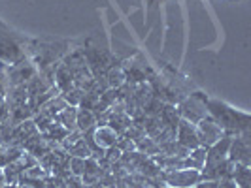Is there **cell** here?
I'll return each mask as SVG.
<instances>
[{
    "label": "cell",
    "instance_id": "6da1fadb",
    "mask_svg": "<svg viewBox=\"0 0 251 188\" xmlns=\"http://www.w3.org/2000/svg\"><path fill=\"white\" fill-rule=\"evenodd\" d=\"M208 115L219 125L225 136H248L251 119L248 113L238 111L219 100H208Z\"/></svg>",
    "mask_w": 251,
    "mask_h": 188
},
{
    "label": "cell",
    "instance_id": "9c48e42d",
    "mask_svg": "<svg viewBox=\"0 0 251 188\" xmlns=\"http://www.w3.org/2000/svg\"><path fill=\"white\" fill-rule=\"evenodd\" d=\"M250 134L248 136H234L230 139V147H228V160L242 166H250L251 164V145H250Z\"/></svg>",
    "mask_w": 251,
    "mask_h": 188
},
{
    "label": "cell",
    "instance_id": "9a60e30c",
    "mask_svg": "<svg viewBox=\"0 0 251 188\" xmlns=\"http://www.w3.org/2000/svg\"><path fill=\"white\" fill-rule=\"evenodd\" d=\"M104 81H106V87L108 88H119L125 85L126 77H125V70H123V66L121 64H115L112 66L106 75H104Z\"/></svg>",
    "mask_w": 251,
    "mask_h": 188
},
{
    "label": "cell",
    "instance_id": "52a82bcc",
    "mask_svg": "<svg viewBox=\"0 0 251 188\" xmlns=\"http://www.w3.org/2000/svg\"><path fill=\"white\" fill-rule=\"evenodd\" d=\"M195 126H197V136H199V143H201L202 149L212 147L214 143H217L219 139L225 136V132L219 128V125L215 123L210 115L204 117L202 121H199Z\"/></svg>",
    "mask_w": 251,
    "mask_h": 188
},
{
    "label": "cell",
    "instance_id": "44dd1931",
    "mask_svg": "<svg viewBox=\"0 0 251 188\" xmlns=\"http://www.w3.org/2000/svg\"><path fill=\"white\" fill-rule=\"evenodd\" d=\"M68 154H70V156H79V158H89V156H91V150H89V147L85 145L83 138H81V139H77L74 145L68 149Z\"/></svg>",
    "mask_w": 251,
    "mask_h": 188
},
{
    "label": "cell",
    "instance_id": "4316f807",
    "mask_svg": "<svg viewBox=\"0 0 251 188\" xmlns=\"http://www.w3.org/2000/svg\"><path fill=\"white\" fill-rule=\"evenodd\" d=\"M6 187V181H4V175H2V167H0V188Z\"/></svg>",
    "mask_w": 251,
    "mask_h": 188
},
{
    "label": "cell",
    "instance_id": "ac0fdd59",
    "mask_svg": "<svg viewBox=\"0 0 251 188\" xmlns=\"http://www.w3.org/2000/svg\"><path fill=\"white\" fill-rule=\"evenodd\" d=\"M230 179L236 183V187H238V188H250V185H251V169H250V166L236 164Z\"/></svg>",
    "mask_w": 251,
    "mask_h": 188
},
{
    "label": "cell",
    "instance_id": "2e32d148",
    "mask_svg": "<svg viewBox=\"0 0 251 188\" xmlns=\"http://www.w3.org/2000/svg\"><path fill=\"white\" fill-rule=\"evenodd\" d=\"M75 113H77V107H74V105H66L63 111L55 117V123L63 126L66 132H74L75 130Z\"/></svg>",
    "mask_w": 251,
    "mask_h": 188
},
{
    "label": "cell",
    "instance_id": "e0dca14e",
    "mask_svg": "<svg viewBox=\"0 0 251 188\" xmlns=\"http://www.w3.org/2000/svg\"><path fill=\"white\" fill-rule=\"evenodd\" d=\"M204 160H206V149L197 147V149L189 150V154L181 160V164L187 169H199L201 171L202 166H204Z\"/></svg>",
    "mask_w": 251,
    "mask_h": 188
},
{
    "label": "cell",
    "instance_id": "484cf974",
    "mask_svg": "<svg viewBox=\"0 0 251 188\" xmlns=\"http://www.w3.org/2000/svg\"><path fill=\"white\" fill-rule=\"evenodd\" d=\"M217 187V181H199L193 188H215Z\"/></svg>",
    "mask_w": 251,
    "mask_h": 188
},
{
    "label": "cell",
    "instance_id": "3957f363",
    "mask_svg": "<svg viewBox=\"0 0 251 188\" xmlns=\"http://www.w3.org/2000/svg\"><path fill=\"white\" fill-rule=\"evenodd\" d=\"M26 43H28L26 38L15 34L6 25L0 23V63L6 66H13L28 59Z\"/></svg>",
    "mask_w": 251,
    "mask_h": 188
},
{
    "label": "cell",
    "instance_id": "7402d4cb",
    "mask_svg": "<svg viewBox=\"0 0 251 188\" xmlns=\"http://www.w3.org/2000/svg\"><path fill=\"white\" fill-rule=\"evenodd\" d=\"M68 169H70V175L72 177H81L83 169H85V158L70 156V160H68Z\"/></svg>",
    "mask_w": 251,
    "mask_h": 188
},
{
    "label": "cell",
    "instance_id": "8992f818",
    "mask_svg": "<svg viewBox=\"0 0 251 188\" xmlns=\"http://www.w3.org/2000/svg\"><path fill=\"white\" fill-rule=\"evenodd\" d=\"M161 179H163L164 187L193 188L201 181V171L179 167V169H172V171H161Z\"/></svg>",
    "mask_w": 251,
    "mask_h": 188
},
{
    "label": "cell",
    "instance_id": "4fadbf2b",
    "mask_svg": "<svg viewBox=\"0 0 251 188\" xmlns=\"http://www.w3.org/2000/svg\"><path fill=\"white\" fill-rule=\"evenodd\" d=\"M102 175V169L100 166H99V160L97 158H93V156H89L85 158V169H83V173H81V181H83V185L87 187V185H93V183H97Z\"/></svg>",
    "mask_w": 251,
    "mask_h": 188
},
{
    "label": "cell",
    "instance_id": "603a6c76",
    "mask_svg": "<svg viewBox=\"0 0 251 188\" xmlns=\"http://www.w3.org/2000/svg\"><path fill=\"white\" fill-rule=\"evenodd\" d=\"M115 147L121 150V152H132V150H136L134 141H132V139H128V138H123V136H119L117 143H115Z\"/></svg>",
    "mask_w": 251,
    "mask_h": 188
},
{
    "label": "cell",
    "instance_id": "277c9868",
    "mask_svg": "<svg viewBox=\"0 0 251 188\" xmlns=\"http://www.w3.org/2000/svg\"><path fill=\"white\" fill-rule=\"evenodd\" d=\"M176 109L179 119L187 121L191 125H197L204 117H208V98L202 92H193L177 104Z\"/></svg>",
    "mask_w": 251,
    "mask_h": 188
},
{
    "label": "cell",
    "instance_id": "83f0119b",
    "mask_svg": "<svg viewBox=\"0 0 251 188\" xmlns=\"http://www.w3.org/2000/svg\"><path fill=\"white\" fill-rule=\"evenodd\" d=\"M163 188H174V187H163Z\"/></svg>",
    "mask_w": 251,
    "mask_h": 188
},
{
    "label": "cell",
    "instance_id": "d6986e66",
    "mask_svg": "<svg viewBox=\"0 0 251 188\" xmlns=\"http://www.w3.org/2000/svg\"><path fill=\"white\" fill-rule=\"evenodd\" d=\"M134 145H136V150H138V152H144V154H148V156L159 154V145L155 143V139L150 138V136H146V134H142L140 138L134 139Z\"/></svg>",
    "mask_w": 251,
    "mask_h": 188
},
{
    "label": "cell",
    "instance_id": "d4e9b609",
    "mask_svg": "<svg viewBox=\"0 0 251 188\" xmlns=\"http://www.w3.org/2000/svg\"><path fill=\"white\" fill-rule=\"evenodd\" d=\"M215 188H238V187H236V183L232 179H219Z\"/></svg>",
    "mask_w": 251,
    "mask_h": 188
},
{
    "label": "cell",
    "instance_id": "8fae6325",
    "mask_svg": "<svg viewBox=\"0 0 251 188\" xmlns=\"http://www.w3.org/2000/svg\"><path fill=\"white\" fill-rule=\"evenodd\" d=\"M230 136H223L217 143L206 149V160L204 166H217V164L225 162L228 158V147H230ZM202 166V167H204Z\"/></svg>",
    "mask_w": 251,
    "mask_h": 188
},
{
    "label": "cell",
    "instance_id": "cb8c5ba5",
    "mask_svg": "<svg viewBox=\"0 0 251 188\" xmlns=\"http://www.w3.org/2000/svg\"><path fill=\"white\" fill-rule=\"evenodd\" d=\"M66 188H85V185H83V181L79 179V177H68L66 179Z\"/></svg>",
    "mask_w": 251,
    "mask_h": 188
},
{
    "label": "cell",
    "instance_id": "ba28073f",
    "mask_svg": "<svg viewBox=\"0 0 251 188\" xmlns=\"http://www.w3.org/2000/svg\"><path fill=\"white\" fill-rule=\"evenodd\" d=\"M6 74H8L10 87H19V85H26L38 74V68L30 59H25L13 66H6Z\"/></svg>",
    "mask_w": 251,
    "mask_h": 188
},
{
    "label": "cell",
    "instance_id": "ffe728a7",
    "mask_svg": "<svg viewBox=\"0 0 251 188\" xmlns=\"http://www.w3.org/2000/svg\"><path fill=\"white\" fill-rule=\"evenodd\" d=\"M61 96H63V100L68 104V105H74L77 107L79 105V102L83 98V88H70V90H66V92H61Z\"/></svg>",
    "mask_w": 251,
    "mask_h": 188
},
{
    "label": "cell",
    "instance_id": "30bf717a",
    "mask_svg": "<svg viewBox=\"0 0 251 188\" xmlns=\"http://www.w3.org/2000/svg\"><path fill=\"white\" fill-rule=\"evenodd\" d=\"M176 141L181 147H185V149H189V150L201 147L199 136H197V126L187 123V121H183V119H179L177 128H176Z\"/></svg>",
    "mask_w": 251,
    "mask_h": 188
},
{
    "label": "cell",
    "instance_id": "5b68a950",
    "mask_svg": "<svg viewBox=\"0 0 251 188\" xmlns=\"http://www.w3.org/2000/svg\"><path fill=\"white\" fill-rule=\"evenodd\" d=\"M81 51H83L85 63H87L89 70H91V74H93L95 79H104L106 72H108L112 66L119 64L115 59H113L112 55L108 53V51H104V49L87 47V49H81Z\"/></svg>",
    "mask_w": 251,
    "mask_h": 188
},
{
    "label": "cell",
    "instance_id": "5bb4252c",
    "mask_svg": "<svg viewBox=\"0 0 251 188\" xmlns=\"http://www.w3.org/2000/svg\"><path fill=\"white\" fill-rule=\"evenodd\" d=\"M97 126V117L93 115L91 109H85V107H77V113H75V130L77 132H87L91 128Z\"/></svg>",
    "mask_w": 251,
    "mask_h": 188
},
{
    "label": "cell",
    "instance_id": "7c38bea8",
    "mask_svg": "<svg viewBox=\"0 0 251 188\" xmlns=\"http://www.w3.org/2000/svg\"><path fill=\"white\" fill-rule=\"evenodd\" d=\"M93 139L95 143L100 147V149H110V147H115L117 139H119V134L110 128L108 125H97L93 128Z\"/></svg>",
    "mask_w": 251,
    "mask_h": 188
},
{
    "label": "cell",
    "instance_id": "7a4b0ae2",
    "mask_svg": "<svg viewBox=\"0 0 251 188\" xmlns=\"http://www.w3.org/2000/svg\"><path fill=\"white\" fill-rule=\"evenodd\" d=\"M68 42H28L26 43V55L38 70H44L51 64L63 61L64 55L70 53Z\"/></svg>",
    "mask_w": 251,
    "mask_h": 188
}]
</instances>
